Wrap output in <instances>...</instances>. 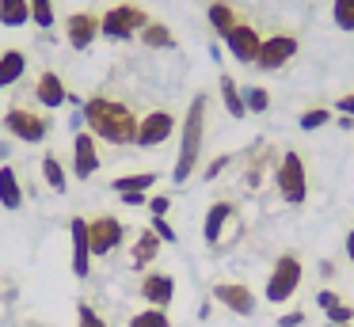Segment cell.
Segmentation results:
<instances>
[{"label":"cell","instance_id":"e575fe53","mask_svg":"<svg viewBox=\"0 0 354 327\" xmlns=\"http://www.w3.org/2000/svg\"><path fill=\"white\" fill-rule=\"evenodd\" d=\"M149 228H153V232H156V236H160V240H164V243H171V240H179V236H176V228H171V225H168V217H153V221H149Z\"/></svg>","mask_w":354,"mask_h":327},{"label":"cell","instance_id":"6da1fadb","mask_svg":"<svg viewBox=\"0 0 354 327\" xmlns=\"http://www.w3.org/2000/svg\"><path fill=\"white\" fill-rule=\"evenodd\" d=\"M80 114H84L88 133H92L95 141H107V144H133L138 141V118L141 114H133L130 106L118 103V99L92 95L80 106Z\"/></svg>","mask_w":354,"mask_h":327},{"label":"cell","instance_id":"8d00e7d4","mask_svg":"<svg viewBox=\"0 0 354 327\" xmlns=\"http://www.w3.org/2000/svg\"><path fill=\"white\" fill-rule=\"evenodd\" d=\"M328 324H354V308L351 304H335V308L328 312Z\"/></svg>","mask_w":354,"mask_h":327},{"label":"cell","instance_id":"7c38bea8","mask_svg":"<svg viewBox=\"0 0 354 327\" xmlns=\"http://www.w3.org/2000/svg\"><path fill=\"white\" fill-rule=\"evenodd\" d=\"M95 38H103L100 30V15L95 12H73L69 19H65V42L73 46V50H92Z\"/></svg>","mask_w":354,"mask_h":327},{"label":"cell","instance_id":"ffe728a7","mask_svg":"<svg viewBox=\"0 0 354 327\" xmlns=\"http://www.w3.org/2000/svg\"><path fill=\"white\" fill-rule=\"evenodd\" d=\"M27 73V53L24 50H4L0 53V91L4 88H12V84H19V76Z\"/></svg>","mask_w":354,"mask_h":327},{"label":"cell","instance_id":"7402d4cb","mask_svg":"<svg viewBox=\"0 0 354 327\" xmlns=\"http://www.w3.org/2000/svg\"><path fill=\"white\" fill-rule=\"evenodd\" d=\"M206 19H209V27H214V35L225 38L240 23V15H236V8H232L229 0H214V4L206 8Z\"/></svg>","mask_w":354,"mask_h":327},{"label":"cell","instance_id":"3957f363","mask_svg":"<svg viewBox=\"0 0 354 327\" xmlns=\"http://www.w3.org/2000/svg\"><path fill=\"white\" fill-rule=\"evenodd\" d=\"M274 190L286 205H305L308 167H305V160H301V152H282V160L274 164Z\"/></svg>","mask_w":354,"mask_h":327},{"label":"cell","instance_id":"f35d334b","mask_svg":"<svg viewBox=\"0 0 354 327\" xmlns=\"http://www.w3.org/2000/svg\"><path fill=\"white\" fill-rule=\"evenodd\" d=\"M274 327H305V312H301V308H290L286 316H278Z\"/></svg>","mask_w":354,"mask_h":327},{"label":"cell","instance_id":"b9f144b4","mask_svg":"<svg viewBox=\"0 0 354 327\" xmlns=\"http://www.w3.org/2000/svg\"><path fill=\"white\" fill-rule=\"evenodd\" d=\"M335 270H339V266L331 263V259H324V263H320V274H324V281H328V278H335Z\"/></svg>","mask_w":354,"mask_h":327},{"label":"cell","instance_id":"7dc6e473","mask_svg":"<svg viewBox=\"0 0 354 327\" xmlns=\"http://www.w3.org/2000/svg\"><path fill=\"white\" fill-rule=\"evenodd\" d=\"M35 327H39V324H35Z\"/></svg>","mask_w":354,"mask_h":327},{"label":"cell","instance_id":"d4e9b609","mask_svg":"<svg viewBox=\"0 0 354 327\" xmlns=\"http://www.w3.org/2000/svg\"><path fill=\"white\" fill-rule=\"evenodd\" d=\"M138 38L149 46V50H176V35H171L168 23H160V19H149V27L141 30Z\"/></svg>","mask_w":354,"mask_h":327},{"label":"cell","instance_id":"f1b7e54d","mask_svg":"<svg viewBox=\"0 0 354 327\" xmlns=\"http://www.w3.org/2000/svg\"><path fill=\"white\" fill-rule=\"evenodd\" d=\"M27 4H31V23L35 27H42V30L54 27V0H27Z\"/></svg>","mask_w":354,"mask_h":327},{"label":"cell","instance_id":"30bf717a","mask_svg":"<svg viewBox=\"0 0 354 327\" xmlns=\"http://www.w3.org/2000/svg\"><path fill=\"white\" fill-rule=\"evenodd\" d=\"M225 50L232 53V57L240 61V65H255V57H259V46H263V35L255 30V23H244L240 19L236 27L229 30V35L221 38Z\"/></svg>","mask_w":354,"mask_h":327},{"label":"cell","instance_id":"9a60e30c","mask_svg":"<svg viewBox=\"0 0 354 327\" xmlns=\"http://www.w3.org/2000/svg\"><path fill=\"white\" fill-rule=\"evenodd\" d=\"M95 171H100V144H95V137L88 129H80L73 137V175L77 179H92Z\"/></svg>","mask_w":354,"mask_h":327},{"label":"cell","instance_id":"603a6c76","mask_svg":"<svg viewBox=\"0 0 354 327\" xmlns=\"http://www.w3.org/2000/svg\"><path fill=\"white\" fill-rule=\"evenodd\" d=\"M156 187V171H130V175H118V179H111V190L115 194H133V190H153Z\"/></svg>","mask_w":354,"mask_h":327},{"label":"cell","instance_id":"60d3db41","mask_svg":"<svg viewBox=\"0 0 354 327\" xmlns=\"http://www.w3.org/2000/svg\"><path fill=\"white\" fill-rule=\"evenodd\" d=\"M335 111H339V114H351V118H354V91H351V95H339Z\"/></svg>","mask_w":354,"mask_h":327},{"label":"cell","instance_id":"cb8c5ba5","mask_svg":"<svg viewBox=\"0 0 354 327\" xmlns=\"http://www.w3.org/2000/svg\"><path fill=\"white\" fill-rule=\"evenodd\" d=\"M42 183H46L50 190H57V194L69 190V175H65V164L57 160V152H46V156H42Z\"/></svg>","mask_w":354,"mask_h":327},{"label":"cell","instance_id":"d6a6232c","mask_svg":"<svg viewBox=\"0 0 354 327\" xmlns=\"http://www.w3.org/2000/svg\"><path fill=\"white\" fill-rule=\"evenodd\" d=\"M77 327H107V319H103L88 301H80L77 304Z\"/></svg>","mask_w":354,"mask_h":327},{"label":"cell","instance_id":"ee69618b","mask_svg":"<svg viewBox=\"0 0 354 327\" xmlns=\"http://www.w3.org/2000/svg\"><path fill=\"white\" fill-rule=\"evenodd\" d=\"M346 259H351V263H354V228H351V232H346Z\"/></svg>","mask_w":354,"mask_h":327},{"label":"cell","instance_id":"4dcf8cb0","mask_svg":"<svg viewBox=\"0 0 354 327\" xmlns=\"http://www.w3.org/2000/svg\"><path fill=\"white\" fill-rule=\"evenodd\" d=\"M244 106H248V114H263L270 106V95H267V88L263 84H255V88H248L244 91Z\"/></svg>","mask_w":354,"mask_h":327},{"label":"cell","instance_id":"d6986e66","mask_svg":"<svg viewBox=\"0 0 354 327\" xmlns=\"http://www.w3.org/2000/svg\"><path fill=\"white\" fill-rule=\"evenodd\" d=\"M160 236L153 232V228H145V232L138 236V243H133V251H130V270H138V274H145L149 270V263H156V255H160Z\"/></svg>","mask_w":354,"mask_h":327},{"label":"cell","instance_id":"ab89813d","mask_svg":"<svg viewBox=\"0 0 354 327\" xmlns=\"http://www.w3.org/2000/svg\"><path fill=\"white\" fill-rule=\"evenodd\" d=\"M118 202H122V205H133V209H141V205H149V194H145V190H133V194H118Z\"/></svg>","mask_w":354,"mask_h":327},{"label":"cell","instance_id":"9c48e42d","mask_svg":"<svg viewBox=\"0 0 354 327\" xmlns=\"http://www.w3.org/2000/svg\"><path fill=\"white\" fill-rule=\"evenodd\" d=\"M122 236H126V225L118 217H92L88 221V247H92V259H100V255H111V251L122 243Z\"/></svg>","mask_w":354,"mask_h":327},{"label":"cell","instance_id":"4fadbf2b","mask_svg":"<svg viewBox=\"0 0 354 327\" xmlns=\"http://www.w3.org/2000/svg\"><path fill=\"white\" fill-rule=\"evenodd\" d=\"M214 301L221 308H229L232 316H255V293L244 286V281H217L214 286Z\"/></svg>","mask_w":354,"mask_h":327},{"label":"cell","instance_id":"8992f818","mask_svg":"<svg viewBox=\"0 0 354 327\" xmlns=\"http://www.w3.org/2000/svg\"><path fill=\"white\" fill-rule=\"evenodd\" d=\"M4 129H8V137H16V141L24 144H42L50 137V118L39 111H31V106H8L4 111Z\"/></svg>","mask_w":354,"mask_h":327},{"label":"cell","instance_id":"5b68a950","mask_svg":"<svg viewBox=\"0 0 354 327\" xmlns=\"http://www.w3.org/2000/svg\"><path fill=\"white\" fill-rule=\"evenodd\" d=\"M301 281H305L301 259L290 255V251H286V255H278L274 266H270V274H267V301L270 304H286L301 289Z\"/></svg>","mask_w":354,"mask_h":327},{"label":"cell","instance_id":"484cf974","mask_svg":"<svg viewBox=\"0 0 354 327\" xmlns=\"http://www.w3.org/2000/svg\"><path fill=\"white\" fill-rule=\"evenodd\" d=\"M217 84H221V103H225V111H229L232 118H244V114H248V106H244V91H240V84L232 80L229 73H225Z\"/></svg>","mask_w":354,"mask_h":327},{"label":"cell","instance_id":"d590c367","mask_svg":"<svg viewBox=\"0 0 354 327\" xmlns=\"http://www.w3.org/2000/svg\"><path fill=\"white\" fill-rule=\"evenodd\" d=\"M168 209H171V198L168 194H153V198H149V213H153V217H168Z\"/></svg>","mask_w":354,"mask_h":327},{"label":"cell","instance_id":"ac0fdd59","mask_svg":"<svg viewBox=\"0 0 354 327\" xmlns=\"http://www.w3.org/2000/svg\"><path fill=\"white\" fill-rule=\"evenodd\" d=\"M248 171H244V187L248 190H259L263 175L270 171V164H274V149H270L267 141H255L252 149H248Z\"/></svg>","mask_w":354,"mask_h":327},{"label":"cell","instance_id":"836d02e7","mask_svg":"<svg viewBox=\"0 0 354 327\" xmlns=\"http://www.w3.org/2000/svg\"><path fill=\"white\" fill-rule=\"evenodd\" d=\"M229 164H232V156H214V160H209L206 167H202V179H206V183L221 179V171H225V167H229Z\"/></svg>","mask_w":354,"mask_h":327},{"label":"cell","instance_id":"2e32d148","mask_svg":"<svg viewBox=\"0 0 354 327\" xmlns=\"http://www.w3.org/2000/svg\"><path fill=\"white\" fill-rule=\"evenodd\" d=\"M69 236H73V278L84 281L92 274V247H88V221L73 217L69 221Z\"/></svg>","mask_w":354,"mask_h":327},{"label":"cell","instance_id":"74e56055","mask_svg":"<svg viewBox=\"0 0 354 327\" xmlns=\"http://www.w3.org/2000/svg\"><path fill=\"white\" fill-rule=\"evenodd\" d=\"M316 304H320L324 312H331L335 304H343V297H339L335 289H320V293H316Z\"/></svg>","mask_w":354,"mask_h":327},{"label":"cell","instance_id":"44dd1931","mask_svg":"<svg viewBox=\"0 0 354 327\" xmlns=\"http://www.w3.org/2000/svg\"><path fill=\"white\" fill-rule=\"evenodd\" d=\"M0 205L4 209H19L24 205V187H19V175L12 164H0Z\"/></svg>","mask_w":354,"mask_h":327},{"label":"cell","instance_id":"bcb514c9","mask_svg":"<svg viewBox=\"0 0 354 327\" xmlns=\"http://www.w3.org/2000/svg\"><path fill=\"white\" fill-rule=\"evenodd\" d=\"M328 327H351V324H328Z\"/></svg>","mask_w":354,"mask_h":327},{"label":"cell","instance_id":"f546056e","mask_svg":"<svg viewBox=\"0 0 354 327\" xmlns=\"http://www.w3.org/2000/svg\"><path fill=\"white\" fill-rule=\"evenodd\" d=\"M130 327H171V319L164 308H141L138 316L130 319Z\"/></svg>","mask_w":354,"mask_h":327},{"label":"cell","instance_id":"7a4b0ae2","mask_svg":"<svg viewBox=\"0 0 354 327\" xmlns=\"http://www.w3.org/2000/svg\"><path fill=\"white\" fill-rule=\"evenodd\" d=\"M206 111H209V95H194L191 106L183 114V126H179V156H176V167H171V179L176 183H187L194 175L202 160V144H206Z\"/></svg>","mask_w":354,"mask_h":327},{"label":"cell","instance_id":"ba28073f","mask_svg":"<svg viewBox=\"0 0 354 327\" xmlns=\"http://www.w3.org/2000/svg\"><path fill=\"white\" fill-rule=\"evenodd\" d=\"M176 133V114L171 111H149V114H141L138 118V149H160L168 137Z\"/></svg>","mask_w":354,"mask_h":327},{"label":"cell","instance_id":"f6af8a7d","mask_svg":"<svg viewBox=\"0 0 354 327\" xmlns=\"http://www.w3.org/2000/svg\"><path fill=\"white\" fill-rule=\"evenodd\" d=\"M8 156H12V144L0 141V164H8Z\"/></svg>","mask_w":354,"mask_h":327},{"label":"cell","instance_id":"5bb4252c","mask_svg":"<svg viewBox=\"0 0 354 327\" xmlns=\"http://www.w3.org/2000/svg\"><path fill=\"white\" fill-rule=\"evenodd\" d=\"M232 221H236V205H232L229 198L214 202V205L206 209V221H202V240H206L209 247H217V243L225 240V232H229Z\"/></svg>","mask_w":354,"mask_h":327},{"label":"cell","instance_id":"52a82bcc","mask_svg":"<svg viewBox=\"0 0 354 327\" xmlns=\"http://www.w3.org/2000/svg\"><path fill=\"white\" fill-rule=\"evenodd\" d=\"M297 53H301L297 35H270V38H263V46H259L255 68H259V73H278V68H286Z\"/></svg>","mask_w":354,"mask_h":327},{"label":"cell","instance_id":"1f68e13d","mask_svg":"<svg viewBox=\"0 0 354 327\" xmlns=\"http://www.w3.org/2000/svg\"><path fill=\"white\" fill-rule=\"evenodd\" d=\"M328 122H331V111H328V106H308V111L301 114V129H305V133L328 126Z\"/></svg>","mask_w":354,"mask_h":327},{"label":"cell","instance_id":"7bdbcfd3","mask_svg":"<svg viewBox=\"0 0 354 327\" xmlns=\"http://www.w3.org/2000/svg\"><path fill=\"white\" fill-rule=\"evenodd\" d=\"M335 122H339V129H354V118H351V114H339Z\"/></svg>","mask_w":354,"mask_h":327},{"label":"cell","instance_id":"83f0119b","mask_svg":"<svg viewBox=\"0 0 354 327\" xmlns=\"http://www.w3.org/2000/svg\"><path fill=\"white\" fill-rule=\"evenodd\" d=\"M331 23L339 30H354V0H331Z\"/></svg>","mask_w":354,"mask_h":327},{"label":"cell","instance_id":"8fae6325","mask_svg":"<svg viewBox=\"0 0 354 327\" xmlns=\"http://www.w3.org/2000/svg\"><path fill=\"white\" fill-rule=\"evenodd\" d=\"M138 293H141V301H145V308L168 312V304L176 301V278H171V274H160V270H145Z\"/></svg>","mask_w":354,"mask_h":327},{"label":"cell","instance_id":"e0dca14e","mask_svg":"<svg viewBox=\"0 0 354 327\" xmlns=\"http://www.w3.org/2000/svg\"><path fill=\"white\" fill-rule=\"evenodd\" d=\"M35 99H39L46 111H57V106L69 103V88H65V80L54 73V68H46V73H39V84H35Z\"/></svg>","mask_w":354,"mask_h":327},{"label":"cell","instance_id":"4316f807","mask_svg":"<svg viewBox=\"0 0 354 327\" xmlns=\"http://www.w3.org/2000/svg\"><path fill=\"white\" fill-rule=\"evenodd\" d=\"M31 4L27 0H0V27H27Z\"/></svg>","mask_w":354,"mask_h":327},{"label":"cell","instance_id":"277c9868","mask_svg":"<svg viewBox=\"0 0 354 327\" xmlns=\"http://www.w3.org/2000/svg\"><path fill=\"white\" fill-rule=\"evenodd\" d=\"M145 27H149V12L138 4H115L100 15V30L111 42H130V38H138Z\"/></svg>","mask_w":354,"mask_h":327}]
</instances>
